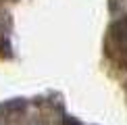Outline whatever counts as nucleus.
<instances>
[{"mask_svg": "<svg viewBox=\"0 0 127 125\" xmlns=\"http://www.w3.org/2000/svg\"><path fill=\"white\" fill-rule=\"evenodd\" d=\"M106 54L119 67L127 69V19H119L108 27L106 33Z\"/></svg>", "mask_w": 127, "mask_h": 125, "instance_id": "f257e3e1", "label": "nucleus"}]
</instances>
